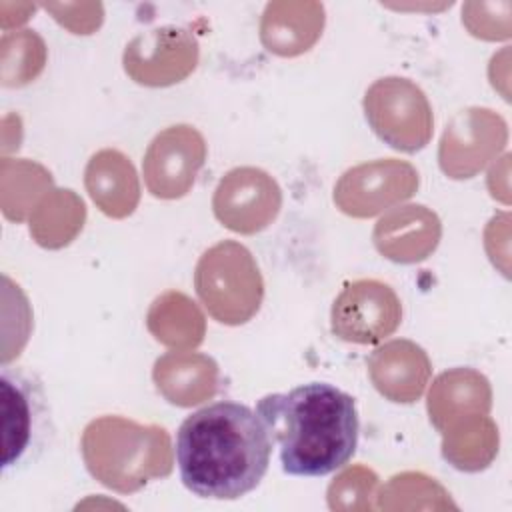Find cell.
<instances>
[{
	"instance_id": "5",
	"label": "cell",
	"mask_w": 512,
	"mask_h": 512,
	"mask_svg": "<svg viewBox=\"0 0 512 512\" xmlns=\"http://www.w3.org/2000/svg\"><path fill=\"white\" fill-rule=\"evenodd\" d=\"M372 130L402 152L424 148L432 136V112L424 92L404 78H382L364 98Z\"/></svg>"
},
{
	"instance_id": "6",
	"label": "cell",
	"mask_w": 512,
	"mask_h": 512,
	"mask_svg": "<svg viewBox=\"0 0 512 512\" xmlns=\"http://www.w3.org/2000/svg\"><path fill=\"white\" fill-rule=\"evenodd\" d=\"M402 318L394 290L380 280L348 284L332 304V332L354 344H376L390 336Z\"/></svg>"
},
{
	"instance_id": "7",
	"label": "cell",
	"mask_w": 512,
	"mask_h": 512,
	"mask_svg": "<svg viewBox=\"0 0 512 512\" xmlns=\"http://www.w3.org/2000/svg\"><path fill=\"white\" fill-rule=\"evenodd\" d=\"M206 158L204 138L192 126L160 132L144 156V180L156 198L184 196Z\"/></svg>"
},
{
	"instance_id": "2",
	"label": "cell",
	"mask_w": 512,
	"mask_h": 512,
	"mask_svg": "<svg viewBox=\"0 0 512 512\" xmlns=\"http://www.w3.org/2000/svg\"><path fill=\"white\" fill-rule=\"evenodd\" d=\"M256 414L278 444L282 470L320 478L346 466L358 446V410L348 392L328 382H308L266 394Z\"/></svg>"
},
{
	"instance_id": "9",
	"label": "cell",
	"mask_w": 512,
	"mask_h": 512,
	"mask_svg": "<svg viewBox=\"0 0 512 512\" xmlns=\"http://www.w3.org/2000/svg\"><path fill=\"white\" fill-rule=\"evenodd\" d=\"M196 50V42L186 34V30L164 26L150 34L134 38L124 52L126 72L140 84L152 86L158 62H164L166 84L180 82L196 66L198 56H174V52Z\"/></svg>"
},
{
	"instance_id": "10",
	"label": "cell",
	"mask_w": 512,
	"mask_h": 512,
	"mask_svg": "<svg viewBox=\"0 0 512 512\" xmlns=\"http://www.w3.org/2000/svg\"><path fill=\"white\" fill-rule=\"evenodd\" d=\"M368 368L376 390L392 402H414L430 378L426 352L408 340H394L378 348L370 356Z\"/></svg>"
},
{
	"instance_id": "8",
	"label": "cell",
	"mask_w": 512,
	"mask_h": 512,
	"mask_svg": "<svg viewBox=\"0 0 512 512\" xmlns=\"http://www.w3.org/2000/svg\"><path fill=\"white\" fill-rule=\"evenodd\" d=\"M280 188L258 168L228 172L214 194V214L230 230L252 234L278 214Z\"/></svg>"
},
{
	"instance_id": "11",
	"label": "cell",
	"mask_w": 512,
	"mask_h": 512,
	"mask_svg": "<svg viewBox=\"0 0 512 512\" xmlns=\"http://www.w3.org/2000/svg\"><path fill=\"white\" fill-rule=\"evenodd\" d=\"M110 176L108 150H102L88 162L86 188L104 214L122 218L130 214L138 202V182L132 164L120 152L114 164V178Z\"/></svg>"
},
{
	"instance_id": "3",
	"label": "cell",
	"mask_w": 512,
	"mask_h": 512,
	"mask_svg": "<svg viewBox=\"0 0 512 512\" xmlns=\"http://www.w3.org/2000/svg\"><path fill=\"white\" fill-rule=\"evenodd\" d=\"M0 418L2 472L36 462L54 434L48 398L36 374L10 366L0 370Z\"/></svg>"
},
{
	"instance_id": "4",
	"label": "cell",
	"mask_w": 512,
	"mask_h": 512,
	"mask_svg": "<svg viewBox=\"0 0 512 512\" xmlns=\"http://www.w3.org/2000/svg\"><path fill=\"white\" fill-rule=\"evenodd\" d=\"M196 292L224 324L246 322L260 306L262 278L252 254L236 242H220L196 266Z\"/></svg>"
},
{
	"instance_id": "1",
	"label": "cell",
	"mask_w": 512,
	"mask_h": 512,
	"mask_svg": "<svg viewBox=\"0 0 512 512\" xmlns=\"http://www.w3.org/2000/svg\"><path fill=\"white\" fill-rule=\"evenodd\" d=\"M272 446L256 410L218 400L182 420L174 458L182 484L198 498L238 500L264 478Z\"/></svg>"
}]
</instances>
